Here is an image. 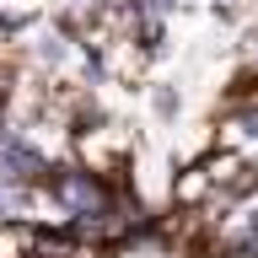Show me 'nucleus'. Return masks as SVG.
I'll return each mask as SVG.
<instances>
[{"mask_svg":"<svg viewBox=\"0 0 258 258\" xmlns=\"http://www.w3.org/2000/svg\"><path fill=\"white\" fill-rule=\"evenodd\" d=\"M151 102H156L161 118H177V92H172V86H156V97H151Z\"/></svg>","mask_w":258,"mask_h":258,"instance_id":"nucleus-1","label":"nucleus"},{"mask_svg":"<svg viewBox=\"0 0 258 258\" xmlns=\"http://www.w3.org/2000/svg\"><path fill=\"white\" fill-rule=\"evenodd\" d=\"M253 64H258V48H253Z\"/></svg>","mask_w":258,"mask_h":258,"instance_id":"nucleus-2","label":"nucleus"}]
</instances>
